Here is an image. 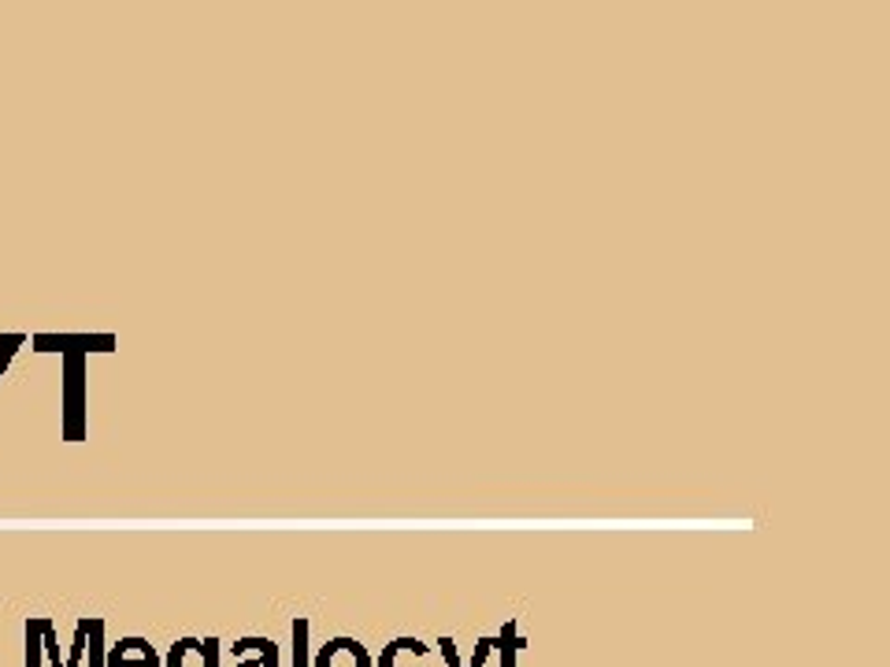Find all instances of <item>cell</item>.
<instances>
[{"instance_id":"cell-1","label":"cell","mask_w":890,"mask_h":667,"mask_svg":"<svg viewBox=\"0 0 890 667\" xmlns=\"http://www.w3.org/2000/svg\"><path fill=\"white\" fill-rule=\"evenodd\" d=\"M86 430V353H63V434L82 441Z\"/></svg>"},{"instance_id":"cell-2","label":"cell","mask_w":890,"mask_h":667,"mask_svg":"<svg viewBox=\"0 0 890 667\" xmlns=\"http://www.w3.org/2000/svg\"><path fill=\"white\" fill-rule=\"evenodd\" d=\"M34 348L38 353H112L115 337L112 334H38Z\"/></svg>"},{"instance_id":"cell-3","label":"cell","mask_w":890,"mask_h":667,"mask_svg":"<svg viewBox=\"0 0 890 667\" xmlns=\"http://www.w3.org/2000/svg\"><path fill=\"white\" fill-rule=\"evenodd\" d=\"M312 667H371V656H368V649L360 642L338 638L331 645H323Z\"/></svg>"},{"instance_id":"cell-4","label":"cell","mask_w":890,"mask_h":667,"mask_svg":"<svg viewBox=\"0 0 890 667\" xmlns=\"http://www.w3.org/2000/svg\"><path fill=\"white\" fill-rule=\"evenodd\" d=\"M497 645H501V667H516V653L524 649V638H516V623H508L501 630Z\"/></svg>"},{"instance_id":"cell-5","label":"cell","mask_w":890,"mask_h":667,"mask_svg":"<svg viewBox=\"0 0 890 667\" xmlns=\"http://www.w3.org/2000/svg\"><path fill=\"white\" fill-rule=\"evenodd\" d=\"M293 667H309V623H293Z\"/></svg>"},{"instance_id":"cell-6","label":"cell","mask_w":890,"mask_h":667,"mask_svg":"<svg viewBox=\"0 0 890 667\" xmlns=\"http://www.w3.org/2000/svg\"><path fill=\"white\" fill-rule=\"evenodd\" d=\"M19 345H27V334H4V337H0V378H4L8 364L15 359Z\"/></svg>"},{"instance_id":"cell-7","label":"cell","mask_w":890,"mask_h":667,"mask_svg":"<svg viewBox=\"0 0 890 667\" xmlns=\"http://www.w3.org/2000/svg\"><path fill=\"white\" fill-rule=\"evenodd\" d=\"M101 634H104V623L90 619V667H101Z\"/></svg>"}]
</instances>
